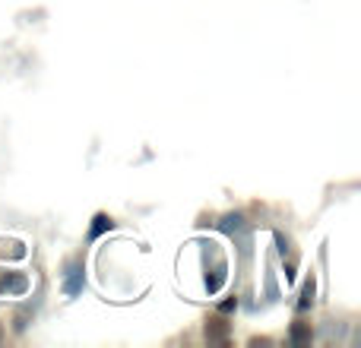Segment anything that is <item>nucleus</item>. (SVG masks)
Segmentation results:
<instances>
[{
    "mask_svg": "<svg viewBox=\"0 0 361 348\" xmlns=\"http://www.w3.org/2000/svg\"><path fill=\"white\" fill-rule=\"evenodd\" d=\"M288 342L292 345H311L314 342V330H311V323L307 320H295L292 323V330H288Z\"/></svg>",
    "mask_w": 361,
    "mask_h": 348,
    "instance_id": "7",
    "label": "nucleus"
},
{
    "mask_svg": "<svg viewBox=\"0 0 361 348\" xmlns=\"http://www.w3.org/2000/svg\"><path fill=\"white\" fill-rule=\"evenodd\" d=\"M203 336L209 345H228L231 342V323L225 320V313H212L203 323Z\"/></svg>",
    "mask_w": 361,
    "mask_h": 348,
    "instance_id": "3",
    "label": "nucleus"
},
{
    "mask_svg": "<svg viewBox=\"0 0 361 348\" xmlns=\"http://www.w3.org/2000/svg\"><path fill=\"white\" fill-rule=\"evenodd\" d=\"M29 247L19 237H0V260H25Z\"/></svg>",
    "mask_w": 361,
    "mask_h": 348,
    "instance_id": "6",
    "label": "nucleus"
},
{
    "mask_svg": "<svg viewBox=\"0 0 361 348\" xmlns=\"http://www.w3.org/2000/svg\"><path fill=\"white\" fill-rule=\"evenodd\" d=\"M216 225H219V231H222V235H228V237L241 235V231H250V222H247V216H244V212H228V216H222Z\"/></svg>",
    "mask_w": 361,
    "mask_h": 348,
    "instance_id": "5",
    "label": "nucleus"
},
{
    "mask_svg": "<svg viewBox=\"0 0 361 348\" xmlns=\"http://www.w3.org/2000/svg\"><path fill=\"white\" fill-rule=\"evenodd\" d=\"M32 288L23 269H0V298H23Z\"/></svg>",
    "mask_w": 361,
    "mask_h": 348,
    "instance_id": "2",
    "label": "nucleus"
},
{
    "mask_svg": "<svg viewBox=\"0 0 361 348\" xmlns=\"http://www.w3.org/2000/svg\"><path fill=\"white\" fill-rule=\"evenodd\" d=\"M286 260V256H282ZM295 275H298V254H292L288 250V260H286V282H295Z\"/></svg>",
    "mask_w": 361,
    "mask_h": 348,
    "instance_id": "12",
    "label": "nucleus"
},
{
    "mask_svg": "<svg viewBox=\"0 0 361 348\" xmlns=\"http://www.w3.org/2000/svg\"><path fill=\"white\" fill-rule=\"evenodd\" d=\"M273 241H276V250H279L282 256H286L288 250H292V241H288V237L282 235V231H273Z\"/></svg>",
    "mask_w": 361,
    "mask_h": 348,
    "instance_id": "13",
    "label": "nucleus"
},
{
    "mask_svg": "<svg viewBox=\"0 0 361 348\" xmlns=\"http://www.w3.org/2000/svg\"><path fill=\"white\" fill-rule=\"evenodd\" d=\"M267 301H279V282H276V269H273V263L267 266Z\"/></svg>",
    "mask_w": 361,
    "mask_h": 348,
    "instance_id": "10",
    "label": "nucleus"
},
{
    "mask_svg": "<svg viewBox=\"0 0 361 348\" xmlns=\"http://www.w3.org/2000/svg\"><path fill=\"white\" fill-rule=\"evenodd\" d=\"M82 285H86V266H82V260H70L63 266V294L76 298V294H82Z\"/></svg>",
    "mask_w": 361,
    "mask_h": 348,
    "instance_id": "4",
    "label": "nucleus"
},
{
    "mask_svg": "<svg viewBox=\"0 0 361 348\" xmlns=\"http://www.w3.org/2000/svg\"><path fill=\"white\" fill-rule=\"evenodd\" d=\"M29 320H32V307H23V311H16V317H13V330H16V333H25Z\"/></svg>",
    "mask_w": 361,
    "mask_h": 348,
    "instance_id": "11",
    "label": "nucleus"
},
{
    "mask_svg": "<svg viewBox=\"0 0 361 348\" xmlns=\"http://www.w3.org/2000/svg\"><path fill=\"white\" fill-rule=\"evenodd\" d=\"M238 304H241V301H238L235 294H231V298H225L222 304H219V313H231V311H238Z\"/></svg>",
    "mask_w": 361,
    "mask_h": 348,
    "instance_id": "14",
    "label": "nucleus"
},
{
    "mask_svg": "<svg viewBox=\"0 0 361 348\" xmlns=\"http://www.w3.org/2000/svg\"><path fill=\"white\" fill-rule=\"evenodd\" d=\"M314 301H317V279H314V273L305 279V285H301V298H298V311H311Z\"/></svg>",
    "mask_w": 361,
    "mask_h": 348,
    "instance_id": "8",
    "label": "nucleus"
},
{
    "mask_svg": "<svg viewBox=\"0 0 361 348\" xmlns=\"http://www.w3.org/2000/svg\"><path fill=\"white\" fill-rule=\"evenodd\" d=\"M228 282V260L225 254L219 250V244L206 241L203 244V285H206V294H219Z\"/></svg>",
    "mask_w": 361,
    "mask_h": 348,
    "instance_id": "1",
    "label": "nucleus"
},
{
    "mask_svg": "<svg viewBox=\"0 0 361 348\" xmlns=\"http://www.w3.org/2000/svg\"><path fill=\"white\" fill-rule=\"evenodd\" d=\"M111 228H114V218L105 216V212H99V216L92 218V225H89V241H99V237L108 235Z\"/></svg>",
    "mask_w": 361,
    "mask_h": 348,
    "instance_id": "9",
    "label": "nucleus"
}]
</instances>
